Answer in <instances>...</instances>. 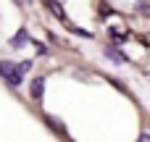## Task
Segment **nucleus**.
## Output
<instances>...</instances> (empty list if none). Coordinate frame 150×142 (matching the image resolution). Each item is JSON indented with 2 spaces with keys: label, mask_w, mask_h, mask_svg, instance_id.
Returning a JSON list of instances; mask_svg holds the SVG:
<instances>
[{
  "label": "nucleus",
  "mask_w": 150,
  "mask_h": 142,
  "mask_svg": "<svg viewBox=\"0 0 150 142\" xmlns=\"http://www.w3.org/2000/svg\"><path fill=\"white\" fill-rule=\"evenodd\" d=\"M29 69H32V61H24V63H21V66H18V71H21V74H26V71H29Z\"/></svg>",
  "instance_id": "39448f33"
},
{
  "label": "nucleus",
  "mask_w": 150,
  "mask_h": 142,
  "mask_svg": "<svg viewBox=\"0 0 150 142\" xmlns=\"http://www.w3.org/2000/svg\"><path fill=\"white\" fill-rule=\"evenodd\" d=\"M0 76H5L13 87L21 84V79H24V74L18 71V66H13V63H8V61H0Z\"/></svg>",
  "instance_id": "f257e3e1"
},
{
  "label": "nucleus",
  "mask_w": 150,
  "mask_h": 142,
  "mask_svg": "<svg viewBox=\"0 0 150 142\" xmlns=\"http://www.w3.org/2000/svg\"><path fill=\"white\" fill-rule=\"evenodd\" d=\"M137 142H150V134H140V137H137Z\"/></svg>",
  "instance_id": "423d86ee"
},
{
  "label": "nucleus",
  "mask_w": 150,
  "mask_h": 142,
  "mask_svg": "<svg viewBox=\"0 0 150 142\" xmlns=\"http://www.w3.org/2000/svg\"><path fill=\"white\" fill-rule=\"evenodd\" d=\"M21 42H26V32H21V34L13 37V45H21Z\"/></svg>",
  "instance_id": "20e7f679"
},
{
  "label": "nucleus",
  "mask_w": 150,
  "mask_h": 142,
  "mask_svg": "<svg viewBox=\"0 0 150 142\" xmlns=\"http://www.w3.org/2000/svg\"><path fill=\"white\" fill-rule=\"evenodd\" d=\"M47 8L53 11V16H55V18H66V13H63V8H61V5H58L55 0H47Z\"/></svg>",
  "instance_id": "7ed1b4c3"
},
{
  "label": "nucleus",
  "mask_w": 150,
  "mask_h": 142,
  "mask_svg": "<svg viewBox=\"0 0 150 142\" xmlns=\"http://www.w3.org/2000/svg\"><path fill=\"white\" fill-rule=\"evenodd\" d=\"M42 90H45V82H42V79H34V82H32V97L40 100V97H42Z\"/></svg>",
  "instance_id": "f03ea898"
}]
</instances>
